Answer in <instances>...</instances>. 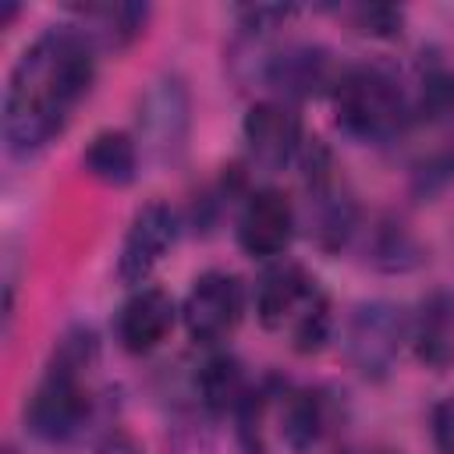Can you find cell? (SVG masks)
Listing matches in <instances>:
<instances>
[{
    "label": "cell",
    "mask_w": 454,
    "mask_h": 454,
    "mask_svg": "<svg viewBox=\"0 0 454 454\" xmlns=\"http://www.w3.org/2000/svg\"><path fill=\"white\" fill-rule=\"evenodd\" d=\"M96 53L74 21L43 28L21 50L4 89V142L14 156H35L67 128L96 82Z\"/></svg>",
    "instance_id": "obj_1"
},
{
    "label": "cell",
    "mask_w": 454,
    "mask_h": 454,
    "mask_svg": "<svg viewBox=\"0 0 454 454\" xmlns=\"http://www.w3.org/2000/svg\"><path fill=\"white\" fill-rule=\"evenodd\" d=\"M96 365V337L92 330L78 326L60 337L43 380L28 394L25 404V426L43 443H67L78 436L92 411L89 394V372Z\"/></svg>",
    "instance_id": "obj_2"
},
{
    "label": "cell",
    "mask_w": 454,
    "mask_h": 454,
    "mask_svg": "<svg viewBox=\"0 0 454 454\" xmlns=\"http://www.w3.org/2000/svg\"><path fill=\"white\" fill-rule=\"evenodd\" d=\"M330 99L340 131L355 142L387 145L411 128L408 85L387 64H344Z\"/></svg>",
    "instance_id": "obj_3"
},
{
    "label": "cell",
    "mask_w": 454,
    "mask_h": 454,
    "mask_svg": "<svg viewBox=\"0 0 454 454\" xmlns=\"http://www.w3.org/2000/svg\"><path fill=\"white\" fill-rule=\"evenodd\" d=\"M301 170V192L305 206L298 213V223H305L309 238L323 252H340L358 238V206L348 192V184L337 174V163L330 149L319 138H305V149L294 163Z\"/></svg>",
    "instance_id": "obj_4"
},
{
    "label": "cell",
    "mask_w": 454,
    "mask_h": 454,
    "mask_svg": "<svg viewBox=\"0 0 454 454\" xmlns=\"http://www.w3.org/2000/svg\"><path fill=\"white\" fill-rule=\"evenodd\" d=\"M252 39V35H248ZM252 50L259 53L252 60V78L273 92L280 103H301L312 96H330L344 64L333 60L326 46L316 43H284L266 46V39H252Z\"/></svg>",
    "instance_id": "obj_5"
},
{
    "label": "cell",
    "mask_w": 454,
    "mask_h": 454,
    "mask_svg": "<svg viewBox=\"0 0 454 454\" xmlns=\"http://www.w3.org/2000/svg\"><path fill=\"white\" fill-rule=\"evenodd\" d=\"M344 358L365 380H387L411 344V316L394 301H362L344 323Z\"/></svg>",
    "instance_id": "obj_6"
},
{
    "label": "cell",
    "mask_w": 454,
    "mask_h": 454,
    "mask_svg": "<svg viewBox=\"0 0 454 454\" xmlns=\"http://www.w3.org/2000/svg\"><path fill=\"white\" fill-rule=\"evenodd\" d=\"M192 128V99L181 78H160L138 99V145L160 163L184 156Z\"/></svg>",
    "instance_id": "obj_7"
},
{
    "label": "cell",
    "mask_w": 454,
    "mask_h": 454,
    "mask_svg": "<svg viewBox=\"0 0 454 454\" xmlns=\"http://www.w3.org/2000/svg\"><path fill=\"white\" fill-rule=\"evenodd\" d=\"M241 138H245V156L252 167L277 174L284 167H294L301 149H305V131L301 117L294 114L291 103L280 99H259L241 121Z\"/></svg>",
    "instance_id": "obj_8"
},
{
    "label": "cell",
    "mask_w": 454,
    "mask_h": 454,
    "mask_svg": "<svg viewBox=\"0 0 454 454\" xmlns=\"http://www.w3.org/2000/svg\"><path fill=\"white\" fill-rule=\"evenodd\" d=\"M245 316V284L227 270H206L195 277L181 301V319L192 340L216 344L234 333Z\"/></svg>",
    "instance_id": "obj_9"
},
{
    "label": "cell",
    "mask_w": 454,
    "mask_h": 454,
    "mask_svg": "<svg viewBox=\"0 0 454 454\" xmlns=\"http://www.w3.org/2000/svg\"><path fill=\"white\" fill-rule=\"evenodd\" d=\"M294 231H298V209L280 188H255L245 195L234 223V234L245 255L266 259V262L284 259Z\"/></svg>",
    "instance_id": "obj_10"
},
{
    "label": "cell",
    "mask_w": 454,
    "mask_h": 454,
    "mask_svg": "<svg viewBox=\"0 0 454 454\" xmlns=\"http://www.w3.org/2000/svg\"><path fill=\"white\" fill-rule=\"evenodd\" d=\"M323 298L316 277H309L305 266L291 262V259H273L252 291V305H255V319L266 330H280L291 333V326Z\"/></svg>",
    "instance_id": "obj_11"
},
{
    "label": "cell",
    "mask_w": 454,
    "mask_h": 454,
    "mask_svg": "<svg viewBox=\"0 0 454 454\" xmlns=\"http://www.w3.org/2000/svg\"><path fill=\"white\" fill-rule=\"evenodd\" d=\"M174 238H177V216L170 206L145 202L142 209H135L128 234L121 241L117 277L128 287H142L149 280V273L163 262V255L174 248Z\"/></svg>",
    "instance_id": "obj_12"
},
{
    "label": "cell",
    "mask_w": 454,
    "mask_h": 454,
    "mask_svg": "<svg viewBox=\"0 0 454 454\" xmlns=\"http://www.w3.org/2000/svg\"><path fill=\"white\" fill-rule=\"evenodd\" d=\"M177 305L163 287H135L114 319V337L128 355H149L174 330Z\"/></svg>",
    "instance_id": "obj_13"
},
{
    "label": "cell",
    "mask_w": 454,
    "mask_h": 454,
    "mask_svg": "<svg viewBox=\"0 0 454 454\" xmlns=\"http://www.w3.org/2000/svg\"><path fill=\"white\" fill-rule=\"evenodd\" d=\"M71 21L96 43V50H124L131 46L145 21H149V7L145 4H114V0H99V4H71Z\"/></svg>",
    "instance_id": "obj_14"
},
{
    "label": "cell",
    "mask_w": 454,
    "mask_h": 454,
    "mask_svg": "<svg viewBox=\"0 0 454 454\" xmlns=\"http://www.w3.org/2000/svg\"><path fill=\"white\" fill-rule=\"evenodd\" d=\"M82 167L89 177L124 188L138 177V138L128 131H99L82 153Z\"/></svg>",
    "instance_id": "obj_15"
},
{
    "label": "cell",
    "mask_w": 454,
    "mask_h": 454,
    "mask_svg": "<svg viewBox=\"0 0 454 454\" xmlns=\"http://www.w3.org/2000/svg\"><path fill=\"white\" fill-rule=\"evenodd\" d=\"M330 429V401L323 390H291L280 401V436L291 450H312Z\"/></svg>",
    "instance_id": "obj_16"
},
{
    "label": "cell",
    "mask_w": 454,
    "mask_h": 454,
    "mask_svg": "<svg viewBox=\"0 0 454 454\" xmlns=\"http://www.w3.org/2000/svg\"><path fill=\"white\" fill-rule=\"evenodd\" d=\"M411 348L419 362L443 369L454 358V305L447 294H433L422 301L419 316L411 319Z\"/></svg>",
    "instance_id": "obj_17"
},
{
    "label": "cell",
    "mask_w": 454,
    "mask_h": 454,
    "mask_svg": "<svg viewBox=\"0 0 454 454\" xmlns=\"http://www.w3.org/2000/svg\"><path fill=\"white\" fill-rule=\"evenodd\" d=\"M248 390L252 387H248V380L241 372V362L234 355H227V351L209 355L199 365V372H195V397L213 415H220V411H231L234 415Z\"/></svg>",
    "instance_id": "obj_18"
},
{
    "label": "cell",
    "mask_w": 454,
    "mask_h": 454,
    "mask_svg": "<svg viewBox=\"0 0 454 454\" xmlns=\"http://www.w3.org/2000/svg\"><path fill=\"white\" fill-rule=\"evenodd\" d=\"M408 103L411 124H447L454 117V71L443 60H422Z\"/></svg>",
    "instance_id": "obj_19"
},
{
    "label": "cell",
    "mask_w": 454,
    "mask_h": 454,
    "mask_svg": "<svg viewBox=\"0 0 454 454\" xmlns=\"http://www.w3.org/2000/svg\"><path fill=\"white\" fill-rule=\"evenodd\" d=\"M365 262H372L376 270H387V273H404L411 266L422 262V248L419 241L390 216H380L369 231H365Z\"/></svg>",
    "instance_id": "obj_20"
},
{
    "label": "cell",
    "mask_w": 454,
    "mask_h": 454,
    "mask_svg": "<svg viewBox=\"0 0 454 454\" xmlns=\"http://www.w3.org/2000/svg\"><path fill=\"white\" fill-rule=\"evenodd\" d=\"M348 18L351 25L362 32V35H372V39H390L401 32V21L404 14L397 7H383V4H358V7H348Z\"/></svg>",
    "instance_id": "obj_21"
},
{
    "label": "cell",
    "mask_w": 454,
    "mask_h": 454,
    "mask_svg": "<svg viewBox=\"0 0 454 454\" xmlns=\"http://www.w3.org/2000/svg\"><path fill=\"white\" fill-rule=\"evenodd\" d=\"M429 429H433L436 454H454V394H447L443 401H436L433 419H429Z\"/></svg>",
    "instance_id": "obj_22"
},
{
    "label": "cell",
    "mask_w": 454,
    "mask_h": 454,
    "mask_svg": "<svg viewBox=\"0 0 454 454\" xmlns=\"http://www.w3.org/2000/svg\"><path fill=\"white\" fill-rule=\"evenodd\" d=\"M99 454H135V447H131L124 436H110V440L99 447Z\"/></svg>",
    "instance_id": "obj_23"
},
{
    "label": "cell",
    "mask_w": 454,
    "mask_h": 454,
    "mask_svg": "<svg viewBox=\"0 0 454 454\" xmlns=\"http://www.w3.org/2000/svg\"><path fill=\"white\" fill-rule=\"evenodd\" d=\"M443 128H447V142H443V145H440L436 153H443V156H447V163L454 167V117H450V121H447Z\"/></svg>",
    "instance_id": "obj_24"
},
{
    "label": "cell",
    "mask_w": 454,
    "mask_h": 454,
    "mask_svg": "<svg viewBox=\"0 0 454 454\" xmlns=\"http://www.w3.org/2000/svg\"><path fill=\"white\" fill-rule=\"evenodd\" d=\"M14 14H18V4H4V21H0V25L7 28V25L14 21Z\"/></svg>",
    "instance_id": "obj_25"
},
{
    "label": "cell",
    "mask_w": 454,
    "mask_h": 454,
    "mask_svg": "<svg viewBox=\"0 0 454 454\" xmlns=\"http://www.w3.org/2000/svg\"><path fill=\"white\" fill-rule=\"evenodd\" d=\"M7 454H11V450H7Z\"/></svg>",
    "instance_id": "obj_26"
}]
</instances>
